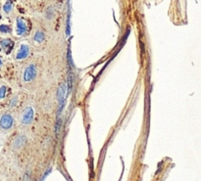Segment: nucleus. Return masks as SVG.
Masks as SVG:
<instances>
[{"instance_id":"1","label":"nucleus","mask_w":201,"mask_h":181,"mask_svg":"<svg viewBox=\"0 0 201 181\" xmlns=\"http://www.w3.org/2000/svg\"><path fill=\"white\" fill-rule=\"evenodd\" d=\"M66 97H67V86L65 83L60 84L59 88H58L57 92V99L59 102V109H58V115H60L62 113L63 109L65 107V103H66Z\"/></svg>"},{"instance_id":"2","label":"nucleus","mask_w":201,"mask_h":181,"mask_svg":"<svg viewBox=\"0 0 201 181\" xmlns=\"http://www.w3.org/2000/svg\"><path fill=\"white\" fill-rule=\"evenodd\" d=\"M34 109L31 107H27L24 110L23 115H22V119H21L22 124H24V125L30 124L32 122V120H34Z\"/></svg>"},{"instance_id":"3","label":"nucleus","mask_w":201,"mask_h":181,"mask_svg":"<svg viewBox=\"0 0 201 181\" xmlns=\"http://www.w3.org/2000/svg\"><path fill=\"white\" fill-rule=\"evenodd\" d=\"M14 124V119L10 114H3L0 117V128L3 130H8Z\"/></svg>"},{"instance_id":"4","label":"nucleus","mask_w":201,"mask_h":181,"mask_svg":"<svg viewBox=\"0 0 201 181\" xmlns=\"http://www.w3.org/2000/svg\"><path fill=\"white\" fill-rule=\"evenodd\" d=\"M36 74H37V70H36V67L34 66V64L29 65L27 67V69L25 70V73H24V80L25 81H32L35 77H36Z\"/></svg>"},{"instance_id":"5","label":"nucleus","mask_w":201,"mask_h":181,"mask_svg":"<svg viewBox=\"0 0 201 181\" xmlns=\"http://www.w3.org/2000/svg\"><path fill=\"white\" fill-rule=\"evenodd\" d=\"M30 55V47L27 44H22L21 47L19 48L17 55H16V59L17 60H23L26 59L28 56Z\"/></svg>"},{"instance_id":"6","label":"nucleus","mask_w":201,"mask_h":181,"mask_svg":"<svg viewBox=\"0 0 201 181\" xmlns=\"http://www.w3.org/2000/svg\"><path fill=\"white\" fill-rule=\"evenodd\" d=\"M27 31H28V27L25 20L19 18L17 20V33L19 35H24L27 33Z\"/></svg>"},{"instance_id":"7","label":"nucleus","mask_w":201,"mask_h":181,"mask_svg":"<svg viewBox=\"0 0 201 181\" xmlns=\"http://www.w3.org/2000/svg\"><path fill=\"white\" fill-rule=\"evenodd\" d=\"M14 41L11 40L10 38H5V39H2L1 41H0V45H1V47L5 50V52L9 54L12 49L14 48Z\"/></svg>"},{"instance_id":"8","label":"nucleus","mask_w":201,"mask_h":181,"mask_svg":"<svg viewBox=\"0 0 201 181\" xmlns=\"http://www.w3.org/2000/svg\"><path fill=\"white\" fill-rule=\"evenodd\" d=\"M27 143V137L25 135H19L15 138V140L13 141V147L15 149H19L23 146H25V144Z\"/></svg>"},{"instance_id":"9","label":"nucleus","mask_w":201,"mask_h":181,"mask_svg":"<svg viewBox=\"0 0 201 181\" xmlns=\"http://www.w3.org/2000/svg\"><path fill=\"white\" fill-rule=\"evenodd\" d=\"M44 39H45L44 33H43L41 30H37L35 32V34H34V40L36 42H38V43H41V42H43Z\"/></svg>"},{"instance_id":"10","label":"nucleus","mask_w":201,"mask_h":181,"mask_svg":"<svg viewBox=\"0 0 201 181\" xmlns=\"http://www.w3.org/2000/svg\"><path fill=\"white\" fill-rule=\"evenodd\" d=\"M11 28L7 25H0V32L1 33H9L11 32Z\"/></svg>"},{"instance_id":"11","label":"nucleus","mask_w":201,"mask_h":181,"mask_svg":"<svg viewBox=\"0 0 201 181\" xmlns=\"http://www.w3.org/2000/svg\"><path fill=\"white\" fill-rule=\"evenodd\" d=\"M73 82H74L73 74H72V73H70V74H69V76H68V91H69V92L71 91V90H72Z\"/></svg>"},{"instance_id":"12","label":"nucleus","mask_w":201,"mask_h":181,"mask_svg":"<svg viewBox=\"0 0 201 181\" xmlns=\"http://www.w3.org/2000/svg\"><path fill=\"white\" fill-rule=\"evenodd\" d=\"M53 13H54V8L52 7V6H50V7L47 9L46 13H45V16H46V18L48 19V20H50V19H52L53 17Z\"/></svg>"},{"instance_id":"13","label":"nucleus","mask_w":201,"mask_h":181,"mask_svg":"<svg viewBox=\"0 0 201 181\" xmlns=\"http://www.w3.org/2000/svg\"><path fill=\"white\" fill-rule=\"evenodd\" d=\"M12 3L11 2H6L4 5H3V10H4V12L5 13H10L11 11H12Z\"/></svg>"},{"instance_id":"14","label":"nucleus","mask_w":201,"mask_h":181,"mask_svg":"<svg viewBox=\"0 0 201 181\" xmlns=\"http://www.w3.org/2000/svg\"><path fill=\"white\" fill-rule=\"evenodd\" d=\"M61 125H62V119L58 117V120H57V123H56V135L57 136L59 135V132L61 130Z\"/></svg>"},{"instance_id":"15","label":"nucleus","mask_w":201,"mask_h":181,"mask_svg":"<svg viewBox=\"0 0 201 181\" xmlns=\"http://www.w3.org/2000/svg\"><path fill=\"white\" fill-rule=\"evenodd\" d=\"M6 93H7V87L4 86V85L0 87V100L5 98Z\"/></svg>"},{"instance_id":"16","label":"nucleus","mask_w":201,"mask_h":181,"mask_svg":"<svg viewBox=\"0 0 201 181\" xmlns=\"http://www.w3.org/2000/svg\"><path fill=\"white\" fill-rule=\"evenodd\" d=\"M17 102H18V97H17V96H15L14 98H12V100L10 101L9 107H10V108H14V107L17 105Z\"/></svg>"},{"instance_id":"17","label":"nucleus","mask_w":201,"mask_h":181,"mask_svg":"<svg viewBox=\"0 0 201 181\" xmlns=\"http://www.w3.org/2000/svg\"><path fill=\"white\" fill-rule=\"evenodd\" d=\"M2 66V60H1V58H0V67Z\"/></svg>"},{"instance_id":"18","label":"nucleus","mask_w":201,"mask_h":181,"mask_svg":"<svg viewBox=\"0 0 201 181\" xmlns=\"http://www.w3.org/2000/svg\"><path fill=\"white\" fill-rule=\"evenodd\" d=\"M0 52H1V48H0Z\"/></svg>"}]
</instances>
